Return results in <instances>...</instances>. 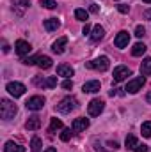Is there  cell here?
I'll return each instance as SVG.
<instances>
[{
  "label": "cell",
  "mask_w": 151,
  "mask_h": 152,
  "mask_svg": "<svg viewBox=\"0 0 151 152\" xmlns=\"http://www.w3.org/2000/svg\"><path fill=\"white\" fill-rule=\"evenodd\" d=\"M100 88H101V85H100V81H98V80H91V81H85V83H84V87H82V90H84V92H87V94H94V92H100Z\"/></svg>",
  "instance_id": "obj_15"
},
{
  "label": "cell",
  "mask_w": 151,
  "mask_h": 152,
  "mask_svg": "<svg viewBox=\"0 0 151 152\" xmlns=\"http://www.w3.org/2000/svg\"><path fill=\"white\" fill-rule=\"evenodd\" d=\"M43 27H44L46 32H53V30H57V28L61 27V21H59L57 18H48V20H44Z\"/></svg>",
  "instance_id": "obj_16"
},
{
  "label": "cell",
  "mask_w": 151,
  "mask_h": 152,
  "mask_svg": "<svg viewBox=\"0 0 151 152\" xmlns=\"http://www.w3.org/2000/svg\"><path fill=\"white\" fill-rule=\"evenodd\" d=\"M57 75L62 76V78H71V76L75 75V71H73V67H71V66L61 64V66H57Z\"/></svg>",
  "instance_id": "obj_17"
},
{
  "label": "cell",
  "mask_w": 151,
  "mask_h": 152,
  "mask_svg": "<svg viewBox=\"0 0 151 152\" xmlns=\"http://www.w3.org/2000/svg\"><path fill=\"white\" fill-rule=\"evenodd\" d=\"M144 18H146V20H151V9L144 11Z\"/></svg>",
  "instance_id": "obj_38"
},
{
  "label": "cell",
  "mask_w": 151,
  "mask_h": 152,
  "mask_svg": "<svg viewBox=\"0 0 151 152\" xmlns=\"http://www.w3.org/2000/svg\"><path fill=\"white\" fill-rule=\"evenodd\" d=\"M43 151V142L38 136H32V142H30V152H41Z\"/></svg>",
  "instance_id": "obj_25"
},
{
  "label": "cell",
  "mask_w": 151,
  "mask_h": 152,
  "mask_svg": "<svg viewBox=\"0 0 151 152\" xmlns=\"http://www.w3.org/2000/svg\"><path fill=\"white\" fill-rule=\"evenodd\" d=\"M98 11H100V7H98V5H94V4H91V5H89V12H98Z\"/></svg>",
  "instance_id": "obj_37"
},
{
  "label": "cell",
  "mask_w": 151,
  "mask_h": 152,
  "mask_svg": "<svg viewBox=\"0 0 151 152\" xmlns=\"http://www.w3.org/2000/svg\"><path fill=\"white\" fill-rule=\"evenodd\" d=\"M29 7H30L29 0H13V11H14L16 16H23Z\"/></svg>",
  "instance_id": "obj_10"
},
{
  "label": "cell",
  "mask_w": 151,
  "mask_h": 152,
  "mask_svg": "<svg viewBox=\"0 0 151 152\" xmlns=\"http://www.w3.org/2000/svg\"><path fill=\"white\" fill-rule=\"evenodd\" d=\"M109 66H110V60H109V57H98V58H94V60H91V62H87L85 64V67H89V69H94V71H107L109 69Z\"/></svg>",
  "instance_id": "obj_3"
},
{
  "label": "cell",
  "mask_w": 151,
  "mask_h": 152,
  "mask_svg": "<svg viewBox=\"0 0 151 152\" xmlns=\"http://www.w3.org/2000/svg\"><path fill=\"white\" fill-rule=\"evenodd\" d=\"M146 101L151 104V92H148V96H146Z\"/></svg>",
  "instance_id": "obj_40"
},
{
  "label": "cell",
  "mask_w": 151,
  "mask_h": 152,
  "mask_svg": "<svg viewBox=\"0 0 151 152\" xmlns=\"http://www.w3.org/2000/svg\"><path fill=\"white\" fill-rule=\"evenodd\" d=\"M142 2H146V4H151V0H142Z\"/></svg>",
  "instance_id": "obj_43"
},
{
  "label": "cell",
  "mask_w": 151,
  "mask_h": 152,
  "mask_svg": "<svg viewBox=\"0 0 151 152\" xmlns=\"http://www.w3.org/2000/svg\"><path fill=\"white\" fill-rule=\"evenodd\" d=\"M66 44H68V37H66V36H62V37H59L53 44H52V51H53V53H57V55H61V53H64Z\"/></svg>",
  "instance_id": "obj_14"
},
{
  "label": "cell",
  "mask_w": 151,
  "mask_h": 152,
  "mask_svg": "<svg viewBox=\"0 0 151 152\" xmlns=\"http://www.w3.org/2000/svg\"><path fill=\"white\" fill-rule=\"evenodd\" d=\"M75 18L76 20H80V21H85V23H87V20H89V12H87L85 9H76L75 11Z\"/></svg>",
  "instance_id": "obj_27"
},
{
  "label": "cell",
  "mask_w": 151,
  "mask_h": 152,
  "mask_svg": "<svg viewBox=\"0 0 151 152\" xmlns=\"http://www.w3.org/2000/svg\"><path fill=\"white\" fill-rule=\"evenodd\" d=\"M135 36H137V37H144V36H146V28H144L142 25H137V28H135Z\"/></svg>",
  "instance_id": "obj_32"
},
{
  "label": "cell",
  "mask_w": 151,
  "mask_h": 152,
  "mask_svg": "<svg viewBox=\"0 0 151 152\" xmlns=\"http://www.w3.org/2000/svg\"><path fill=\"white\" fill-rule=\"evenodd\" d=\"M144 83H146V80H144V76H137V78H133V80H130L128 81V85H126V92H130V94H137L139 90H142V87H144Z\"/></svg>",
  "instance_id": "obj_5"
},
{
  "label": "cell",
  "mask_w": 151,
  "mask_h": 152,
  "mask_svg": "<svg viewBox=\"0 0 151 152\" xmlns=\"http://www.w3.org/2000/svg\"><path fill=\"white\" fill-rule=\"evenodd\" d=\"M41 5L46 7V9H55V7H57V4H55L53 0H41Z\"/></svg>",
  "instance_id": "obj_30"
},
{
  "label": "cell",
  "mask_w": 151,
  "mask_h": 152,
  "mask_svg": "<svg viewBox=\"0 0 151 152\" xmlns=\"http://www.w3.org/2000/svg\"><path fill=\"white\" fill-rule=\"evenodd\" d=\"M146 53V44L144 42H137L133 48H132V55L133 57H141V55H144Z\"/></svg>",
  "instance_id": "obj_23"
},
{
  "label": "cell",
  "mask_w": 151,
  "mask_h": 152,
  "mask_svg": "<svg viewBox=\"0 0 151 152\" xmlns=\"http://www.w3.org/2000/svg\"><path fill=\"white\" fill-rule=\"evenodd\" d=\"M59 129H62V120H61V118H52L48 131H50V133H55V131H59Z\"/></svg>",
  "instance_id": "obj_26"
},
{
  "label": "cell",
  "mask_w": 151,
  "mask_h": 152,
  "mask_svg": "<svg viewBox=\"0 0 151 152\" xmlns=\"http://www.w3.org/2000/svg\"><path fill=\"white\" fill-rule=\"evenodd\" d=\"M141 133H142V136H144V138H151V120H148V122H144V124H142Z\"/></svg>",
  "instance_id": "obj_28"
},
{
  "label": "cell",
  "mask_w": 151,
  "mask_h": 152,
  "mask_svg": "<svg viewBox=\"0 0 151 152\" xmlns=\"http://www.w3.org/2000/svg\"><path fill=\"white\" fill-rule=\"evenodd\" d=\"M34 85L39 88H53L57 87V78L55 76H36L34 78Z\"/></svg>",
  "instance_id": "obj_4"
},
{
  "label": "cell",
  "mask_w": 151,
  "mask_h": 152,
  "mask_svg": "<svg viewBox=\"0 0 151 152\" xmlns=\"http://www.w3.org/2000/svg\"><path fill=\"white\" fill-rule=\"evenodd\" d=\"M71 131H73L71 127H64V129H62V133H61V140H62V142H68V140L71 138V134H73Z\"/></svg>",
  "instance_id": "obj_29"
},
{
  "label": "cell",
  "mask_w": 151,
  "mask_h": 152,
  "mask_svg": "<svg viewBox=\"0 0 151 152\" xmlns=\"http://www.w3.org/2000/svg\"><path fill=\"white\" fill-rule=\"evenodd\" d=\"M109 145L112 147L114 151H115V149H119V145H117V142H109Z\"/></svg>",
  "instance_id": "obj_39"
},
{
  "label": "cell",
  "mask_w": 151,
  "mask_h": 152,
  "mask_svg": "<svg viewBox=\"0 0 151 152\" xmlns=\"http://www.w3.org/2000/svg\"><path fill=\"white\" fill-rule=\"evenodd\" d=\"M103 108H105V103L101 101V99H93L89 104H87V112L91 117H98V115L103 112Z\"/></svg>",
  "instance_id": "obj_7"
},
{
  "label": "cell",
  "mask_w": 151,
  "mask_h": 152,
  "mask_svg": "<svg viewBox=\"0 0 151 152\" xmlns=\"http://www.w3.org/2000/svg\"><path fill=\"white\" fill-rule=\"evenodd\" d=\"M25 106H27V110L38 112V110H41V108L44 106V97H41V96H32V97L25 103Z\"/></svg>",
  "instance_id": "obj_9"
},
{
  "label": "cell",
  "mask_w": 151,
  "mask_h": 152,
  "mask_svg": "<svg viewBox=\"0 0 151 152\" xmlns=\"http://www.w3.org/2000/svg\"><path fill=\"white\" fill-rule=\"evenodd\" d=\"M5 88H7V92H9L11 96H14V97H21V96L25 94V90H27L25 85L20 83V81H9Z\"/></svg>",
  "instance_id": "obj_6"
},
{
  "label": "cell",
  "mask_w": 151,
  "mask_h": 152,
  "mask_svg": "<svg viewBox=\"0 0 151 152\" xmlns=\"http://www.w3.org/2000/svg\"><path fill=\"white\" fill-rule=\"evenodd\" d=\"M124 145H126L128 151H135V147L139 145V142H137V138H135L133 134H128L126 140H124Z\"/></svg>",
  "instance_id": "obj_24"
},
{
  "label": "cell",
  "mask_w": 151,
  "mask_h": 152,
  "mask_svg": "<svg viewBox=\"0 0 151 152\" xmlns=\"http://www.w3.org/2000/svg\"><path fill=\"white\" fill-rule=\"evenodd\" d=\"M128 42H130V34H128L126 30H121V32L115 36V39H114V44H115L117 48H126Z\"/></svg>",
  "instance_id": "obj_12"
},
{
  "label": "cell",
  "mask_w": 151,
  "mask_h": 152,
  "mask_svg": "<svg viewBox=\"0 0 151 152\" xmlns=\"http://www.w3.org/2000/svg\"><path fill=\"white\" fill-rule=\"evenodd\" d=\"M117 11H119V12H123V14H126V12H128V5L121 4V5H117Z\"/></svg>",
  "instance_id": "obj_36"
},
{
  "label": "cell",
  "mask_w": 151,
  "mask_h": 152,
  "mask_svg": "<svg viewBox=\"0 0 151 152\" xmlns=\"http://www.w3.org/2000/svg\"><path fill=\"white\" fill-rule=\"evenodd\" d=\"M38 58L39 55H34V57H27V58H23V64H27V66H32V64H38Z\"/></svg>",
  "instance_id": "obj_31"
},
{
  "label": "cell",
  "mask_w": 151,
  "mask_h": 152,
  "mask_svg": "<svg viewBox=\"0 0 151 152\" xmlns=\"http://www.w3.org/2000/svg\"><path fill=\"white\" fill-rule=\"evenodd\" d=\"M16 113H18V108H16L14 103H11L9 99H2L0 101V117L4 120H11Z\"/></svg>",
  "instance_id": "obj_1"
},
{
  "label": "cell",
  "mask_w": 151,
  "mask_h": 152,
  "mask_svg": "<svg viewBox=\"0 0 151 152\" xmlns=\"http://www.w3.org/2000/svg\"><path fill=\"white\" fill-rule=\"evenodd\" d=\"M96 152H105V151H103V149H101V147L98 145V147H96Z\"/></svg>",
  "instance_id": "obj_42"
},
{
  "label": "cell",
  "mask_w": 151,
  "mask_h": 152,
  "mask_svg": "<svg viewBox=\"0 0 151 152\" xmlns=\"http://www.w3.org/2000/svg\"><path fill=\"white\" fill-rule=\"evenodd\" d=\"M105 36V28L101 27V25H96V27H93V32H91V39L94 41V42H98V41H101Z\"/></svg>",
  "instance_id": "obj_19"
},
{
  "label": "cell",
  "mask_w": 151,
  "mask_h": 152,
  "mask_svg": "<svg viewBox=\"0 0 151 152\" xmlns=\"http://www.w3.org/2000/svg\"><path fill=\"white\" fill-rule=\"evenodd\" d=\"M55 108H57L59 113H71V112L76 108V99L73 97V96H68V97L61 99V101L57 103Z\"/></svg>",
  "instance_id": "obj_2"
},
{
  "label": "cell",
  "mask_w": 151,
  "mask_h": 152,
  "mask_svg": "<svg viewBox=\"0 0 151 152\" xmlns=\"http://www.w3.org/2000/svg\"><path fill=\"white\" fill-rule=\"evenodd\" d=\"M44 152H57V151H55L53 147H48V149H46V151H44Z\"/></svg>",
  "instance_id": "obj_41"
},
{
  "label": "cell",
  "mask_w": 151,
  "mask_h": 152,
  "mask_svg": "<svg viewBox=\"0 0 151 152\" xmlns=\"http://www.w3.org/2000/svg\"><path fill=\"white\" fill-rule=\"evenodd\" d=\"M133 152H150V149H148V145H144V143L141 145V143H139V145L135 147V151H133Z\"/></svg>",
  "instance_id": "obj_34"
},
{
  "label": "cell",
  "mask_w": 151,
  "mask_h": 152,
  "mask_svg": "<svg viewBox=\"0 0 151 152\" xmlns=\"http://www.w3.org/2000/svg\"><path fill=\"white\" fill-rule=\"evenodd\" d=\"M38 67H39V69H50V67H52V58H50V57H46V55H39Z\"/></svg>",
  "instance_id": "obj_21"
},
{
  "label": "cell",
  "mask_w": 151,
  "mask_h": 152,
  "mask_svg": "<svg viewBox=\"0 0 151 152\" xmlns=\"http://www.w3.org/2000/svg\"><path fill=\"white\" fill-rule=\"evenodd\" d=\"M91 30H93V28H91V25H89V23H85V25H84L82 34H84V36H89V34H91Z\"/></svg>",
  "instance_id": "obj_35"
},
{
  "label": "cell",
  "mask_w": 151,
  "mask_h": 152,
  "mask_svg": "<svg viewBox=\"0 0 151 152\" xmlns=\"http://www.w3.org/2000/svg\"><path fill=\"white\" fill-rule=\"evenodd\" d=\"M130 75H132V71H130L126 66H117V67L114 69V83H119V81L126 80Z\"/></svg>",
  "instance_id": "obj_11"
},
{
  "label": "cell",
  "mask_w": 151,
  "mask_h": 152,
  "mask_svg": "<svg viewBox=\"0 0 151 152\" xmlns=\"http://www.w3.org/2000/svg\"><path fill=\"white\" fill-rule=\"evenodd\" d=\"M30 50H32V46H30L27 41H23V39H18V41L14 42V51H16V55H20V57L29 55Z\"/></svg>",
  "instance_id": "obj_8"
},
{
  "label": "cell",
  "mask_w": 151,
  "mask_h": 152,
  "mask_svg": "<svg viewBox=\"0 0 151 152\" xmlns=\"http://www.w3.org/2000/svg\"><path fill=\"white\" fill-rule=\"evenodd\" d=\"M4 152H25V147L20 143H14V142H7L4 145Z\"/></svg>",
  "instance_id": "obj_20"
},
{
  "label": "cell",
  "mask_w": 151,
  "mask_h": 152,
  "mask_svg": "<svg viewBox=\"0 0 151 152\" xmlns=\"http://www.w3.org/2000/svg\"><path fill=\"white\" fill-rule=\"evenodd\" d=\"M141 73H142V76H151V58L150 57H146V58L142 60V64H141Z\"/></svg>",
  "instance_id": "obj_22"
},
{
  "label": "cell",
  "mask_w": 151,
  "mask_h": 152,
  "mask_svg": "<svg viewBox=\"0 0 151 152\" xmlns=\"http://www.w3.org/2000/svg\"><path fill=\"white\" fill-rule=\"evenodd\" d=\"M25 127L29 129V131H38L39 127H41V118H39L38 115H34V117H30L27 122H25Z\"/></svg>",
  "instance_id": "obj_18"
},
{
  "label": "cell",
  "mask_w": 151,
  "mask_h": 152,
  "mask_svg": "<svg viewBox=\"0 0 151 152\" xmlns=\"http://www.w3.org/2000/svg\"><path fill=\"white\" fill-rule=\"evenodd\" d=\"M62 88H66V90H70V88H73V81H71L70 78H66V80L62 81Z\"/></svg>",
  "instance_id": "obj_33"
},
{
  "label": "cell",
  "mask_w": 151,
  "mask_h": 152,
  "mask_svg": "<svg viewBox=\"0 0 151 152\" xmlns=\"http://www.w3.org/2000/svg\"><path fill=\"white\" fill-rule=\"evenodd\" d=\"M87 127H89V118H84V117H80V118H75V120H73V124H71V129H73V133L85 131Z\"/></svg>",
  "instance_id": "obj_13"
}]
</instances>
